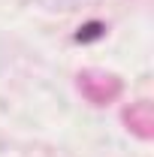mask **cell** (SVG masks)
Wrapping results in <instances>:
<instances>
[{
    "mask_svg": "<svg viewBox=\"0 0 154 157\" xmlns=\"http://www.w3.org/2000/svg\"><path fill=\"white\" fill-rule=\"evenodd\" d=\"M100 33H103V24L91 21V24H85V27H82V30L76 33V39H79V42H91V39H97Z\"/></svg>",
    "mask_w": 154,
    "mask_h": 157,
    "instance_id": "6da1fadb",
    "label": "cell"
}]
</instances>
